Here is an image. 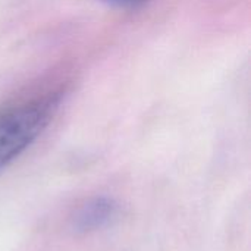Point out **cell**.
Here are the masks:
<instances>
[{"mask_svg":"<svg viewBox=\"0 0 251 251\" xmlns=\"http://www.w3.org/2000/svg\"><path fill=\"white\" fill-rule=\"evenodd\" d=\"M60 101L62 93L51 91L0 110V172L43 134Z\"/></svg>","mask_w":251,"mask_h":251,"instance_id":"1","label":"cell"},{"mask_svg":"<svg viewBox=\"0 0 251 251\" xmlns=\"http://www.w3.org/2000/svg\"><path fill=\"white\" fill-rule=\"evenodd\" d=\"M118 213L116 203L109 197L88 200L75 215L74 226L78 232H93L107 226Z\"/></svg>","mask_w":251,"mask_h":251,"instance_id":"2","label":"cell"},{"mask_svg":"<svg viewBox=\"0 0 251 251\" xmlns=\"http://www.w3.org/2000/svg\"><path fill=\"white\" fill-rule=\"evenodd\" d=\"M109 4L118 6V7H125V9H132V7H138L146 4L150 0H103Z\"/></svg>","mask_w":251,"mask_h":251,"instance_id":"3","label":"cell"}]
</instances>
